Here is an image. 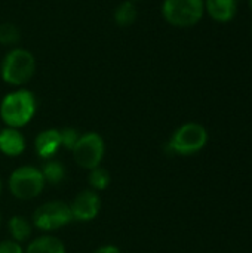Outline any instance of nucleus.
<instances>
[{
  "instance_id": "nucleus-1",
  "label": "nucleus",
  "mask_w": 252,
  "mask_h": 253,
  "mask_svg": "<svg viewBox=\"0 0 252 253\" xmlns=\"http://www.w3.org/2000/svg\"><path fill=\"white\" fill-rule=\"evenodd\" d=\"M36 113V98L30 90H16L6 95L0 104V117L7 127L25 126Z\"/></svg>"
},
{
  "instance_id": "nucleus-2",
  "label": "nucleus",
  "mask_w": 252,
  "mask_h": 253,
  "mask_svg": "<svg viewBox=\"0 0 252 253\" xmlns=\"http://www.w3.org/2000/svg\"><path fill=\"white\" fill-rule=\"evenodd\" d=\"M7 185L13 197L19 200H31L36 199L43 191L46 182L43 179L40 169L25 165V166H19L12 172Z\"/></svg>"
},
{
  "instance_id": "nucleus-3",
  "label": "nucleus",
  "mask_w": 252,
  "mask_h": 253,
  "mask_svg": "<svg viewBox=\"0 0 252 253\" xmlns=\"http://www.w3.org/2000/svg\"><path fill=\"white\" fill-rule=\"evenodd\" d=\"M36 70L34 56L25 49H13L1 62V77L7 84L21 86L27 83Z\"/></svg>"
},
{
  "instance_id": "nucleus-4",
  "label": "nucleus",
  "mask_w": 252,
  "mask_h": 253,
  "mask_svg": "<svg viewBox=\"0 0 252 253\" xmlns=\"http://www.w3.org/2000/svg\"><path fill=\"white\" fill-rule=\"evenodd\" d=\"M208 142V132L199 123H186L180 126L168 142V150L172 154L190 156L201 151Z\"/></svg>"
},
{
  "instance_id": "nucleus-5",
  "label": "nucleus",
  "mask_w": 252,
  "mask_h": 253,
  "mask_svg": "<svg viewBox=\"0 0 252 253\" xmlns=\"http://www.w3.org/2000/svg\"><path fill=\"white\" fill-rule=\"evenodd\" d=\"M73 221L70 205L61 200H52L40 205L33 213V225L45 233L56 231Z\"/></svg>"
},
{
  "instance_id": "nucleus-6",
  "label": "nucleus",
  "mask_w": 252,
  "mask_h": 253,
  "mask_svg": "<svg viewBox=\"0 0 252 253\" xmlns=\"http://www.w3.org/2000/svg\"><path fill=\"white\" fill-rule=\"evenodd\" d=\"M203 0H165L162 12L165 19L175 27H192L202 18Z\"/></svg>"
},
{
  "instance_id": "nucleus-7",
  "label": "nucleus",
  "mask_w": 252,
  "mask_h": 253,
  "mask_svg": "<svg viewBox=\"0 0 252 253\" xmlns=\"http://www.w3.org/2000/svg\"><path fill=\"white\" fill-rule=\"evenodd\" d=\"M73 151L74 162L86 170L95 169L101 165L105 154V144L100 133L88 132L80 135Z\"/></svg>"
},
{
  "instance_id": "nucleus-8",
  "label": "nucleus",
  "mask_w": 252,
  "mask_h": 253,
  "mask_svg": "<svg viewBox=\"0 0 252 253\" xmlns=\"http://www.w3.org/2000/svg\"><path fill=\"white\" fill-rule=\"evenodd\" d=\"M101 209V199L94 190L80 191L70 205L73 221L77 222H91L94 221Z\"/></svg>"
},
{
  "instance_id": "nucleus-9",
  "label": "nucleus",
  "mask_w": 252,
  "mask_h": 253,
  "mask_svg": "<svg viewBox=\"0 0 252 253\" xmlns=\"http://www.w3.org/2000/svg\"><path fill=\"white\" fill-rule=\"evenodd\" d=\"M34 148L39 157L52 159L61 148V133L58 129H46L40 132L34 141Z\"/></svg>"
},
{
  "instance_id": "nucleus-10",
  "label": "nucleus",
  "mask_w": 252,
  "mask_h": 253,
  "mask_svg": "<svg viewBox=\"0 0 252 253\" xmlns=\"http://www.w3.org/2000/svg\"><path fill=\"white\" fill-rule=\"evenodd\" d=\"M25 150V139L18 129L6 127L0 130V151L4 156L16 157Z\"/></svg>"
},
{
  "instance_id": "nucleus-11",
  "label": "nucleus",
  "mask_w": 252,
  "mask_h": 253,
  "mask_svg": "<svg viewBox=\"0 0 252 253\" xmlns=\"http://www.w3.org/2000/svg\"><path fill=\"white\" fill-rule=\"evenodd\" d=\"M205 9L212 19L218 22H227L236 15V0H206Z\"/></svg>"
},
{
  "instance_id": "nucleus-12",
  "label": "nucleus",
  "mask_w": 252,
  "mask_h": 253,
  "mask_svg": "<svg viewBox=\"0 0 252 253\" xmlns=\"http://www.w3.org/2000/svg\"><path fill=\"white\" fill-rule=\"evenodd\" d=\"M25 253H67L64 243L55 236H40L28 243Z\"/></svg>"
},
{
  "instance_id": "nucleus-13",
  "label": "nucleus",
  "mask_w": 252,
  "mask_h": 253,
  "mask_svg": "<svg viewBox=\"0 0 252 253\" xmlns=\"http://www.w3.org/2000/svg\"><path fill=\"white\" fill-rule=\"evenodd\" d=\"M7 230H9V234L12 237V240L18 242V243H22V242H27L31 236V231H33V225L24 218V216H12L7 222Z\"/></svg>"
},
{
  "instance_id": "nucleus-14",
  "label": "nucleus",
  "mask_w": 252,
  "mask_h": 253,
  "mask_svg": "<svg viewBox=\"0 0 252 253\" xmlns=\"http://www.w3.org/2000/svg\"><path fill=\"white\" fill-rule=\"evenodd\" d=\"M43 179L49 185H59L65 179V168L58 160H48L40 169Z\"/></svg>"
},
{
  "instance_id": "nucleus-15",
  "label": "nucleus",
  "mask_w": 252,
  "mask_h": 253,
  "mask_svg": "<svg viewBox=\"0 0 252 253\" xmlns=\"http://www.w3.org/2000/svg\"><path fill=\"white\" fill-rule=\"evenodd\" d=\"M137 15H138V12H137L135 4L132 1H123L114 10V21L120 27H128L135 22Z\"/></svg>"
},
{
  "instance_id": "nucleus-16",
  "label": "nucleus",
  "mask_w": 252,
  "mask_h": 253,
  "mask_svg": "<svg viewBox=\"0 0 252 253\" xmlns=\"http://www.w3.org/2000/svg\"><path fill=\"white\" fill-rule=\"evenodd\" d=\"M88 182H89V187L94 191H104V190L108 188V185L111 182V176H110V173H108L107 169L98 166V168L89 170Z\"/></svg>"
},
{
  "instance_id": "nucleus-17",
  "label": "nucleus",
  "mask_w": 252,
  "mask_h": 253,
  "mask_svg": "<svg viewBox=\"0 0 252 253\" xmlns=\"http://www.w3.org/2000/svg\"><path fill=\"white\" fill-rule=\"evenodd\" d=\"M19 30L12 22H3L0 24V43L1 44H15L19 40Z\"/></svg>"
},
{
  "instance_id": "nucleus-18",
  "label": "nucleus",
  "mask_w": 252,
  "mask_h": 253,
  "mask_svg": "<svg viewBox=\"0 0 252 253\" xmlns=\"http://www.w3.org/2000/svg\"><path fill=\"white\" fill-rule=\"evenodd\" d=\"M59 133H61V145L65 150L71 151L74 148L76 142L79 141L80 133L76 129H73V127H64L62 130H59Z\"/></svg>"
},
{
  "instance_id": "nucleus-19",
  "label": "nucleus",
  "mask_w": 252,
  "mask_h": 253,
  "mask_svg": "<svg viewBox=\"0 0 252 253\" xmlns=\"http://www.w3.org/2000/svg\"><path fill=\"white\" fill-rule=\"evenodd\" d=\"M0 253H25L21 243L15 240H3L0 242Z\"/></svg>"
},
{
  "instance_id": "nucleus-20",
  "label": "nucleus",
  "mask_w": 252,
  "mask_h": 253,
  "mask_svg": "<svg viewBox=\"0 0 252 253\" xmlns=\"http://www.w3.org/2000/svg\"><path fill=\"white\" fill-rule=\"evenodd\" d=\"M92 253H122V251L114 245H104V246H100L98 249H95Z\"/></svg>"
},
{
  "instance_id": "nucleus-21",
  "label": "nucleus",
  "mask_w": 252,
  "mask_h": 253,
  "mask_svg": "<svg viewBox=\"0 0 252 253\" xmlns=\"http://www.w3.org/2000/svg\"><path fill=\"white\" fill-rule=\"evenodd\" d=\"M3 194V184H1V178H0V197Z\"/></svg>"
},
{
  "instance_id": "nucleus-22",
  "label": "nucleus",
  "mask_w": 252,
  "mask_h": 253,
  "mask_svg": "<svg viewBox=\"0 0 252 253\" xmlns=\"http://www.w3.org/2000/svg\"><path fill=\"white\" fill-rule=\"evenodd\" d=\"M1 224H3V216H1V213H0V227H1Z\"/></svg>"
},
{
  "instance_id": "nucleus-23",
  "label": "nucleus",
  "mask_w": 252,
  "mask_h": 253,
  "mask_svg": "<svg viewBox=\"0 0 252 253\" xmlns=\"http://www.w3.org/2000/svg\"><path fill=\"white\" fill-rule=\"evenodd\" d=\"M250 4H251V9H252V0H250Z\"/></svg>"
}]
</instances>
